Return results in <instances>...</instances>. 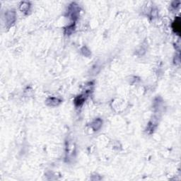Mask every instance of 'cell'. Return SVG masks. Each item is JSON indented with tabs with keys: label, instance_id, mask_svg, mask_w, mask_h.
Segmentation results:
<instances>
[{
	"label": "cell",
	"instance_id": "1",
	"mask_svg": "<svg viewBox=\"0 0 181 181\" xmlns=\"http://www.w3.org/2000/svg\"><path fill=\"white\" fill-rule=\"evenodd\" d=\"M173 29L174 32L176 33L177 35L180 34V19L179 17L175 19V20L174 21L173 23V25H172Z\"/></svg>",
	"mask_w": 181,
	"mask_h": 181
}]
</instances>
